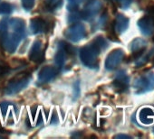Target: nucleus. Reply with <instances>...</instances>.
<instances>
[{
	"mask_svg": "<svg viewBox=\"0 0 154 139\" xmlns=\"http://www.w3.org/2000/svg\"><path fill=\"white\" fill-rule=\"evenodd\" d=\"M25 21L21 18H4L0 22V39L2 46L9 53L15 52L25 36Z\"/></svg>",
	"mask_w": 154,
	"mask_h": 139,
	"instance_id": "obj_1",
	"label": "nucleus"
},
{
	"mask_svg": "<svg viewBox=\"0 0 154 139\" xmlns=\"http://www.w3.org/2000/svg\"><path fill=\"white\" fill-rule=\"evenodd\" d=\"M101 48L93 41L91 43L84 46L80 51V58L83 63L89 68H95L98 66V56Z\"/></svg>",
	"mask_w": 154,
	"mask_h": 139,
	"instance_id": "obj_2",
	"label": "nucleus"
},
{
	"mask_svg": "<svg viewBox=\"0 0 154 139\" xmlns=\"http://www.w3.org/2000/svg\"><path fill=\"white\" fill-rule=\"evenodd\" d=\"M30 79L31 75L29 72H21L17 74L12 80H10L8 86L6 89V93L8 95L18 93L28 85Z\"/></svg>",
	"mask_w": 154,
	"mask_h": 139,
	"instance_id": "obj_3",
	"label": "nucleus"
},
{
	"mask_svg": "<svg viewBox=\"0 0 154 139\" xmlns=\"http://www.w3.org/2000/svg\"><path fill=\"white\" fill-rule=\"evenodd\" d=\"M135 93L140 95L154 90V73L148 72L137 78L133 83Z\"/></svg>",
	"mask_w": 154,
	"mask_h": 139,
	"instance_id": "obj_4",
	"label": "nucleus"
},
{
	"mask_svg": "<svg viewBox=\"0 0 154 139\" xmlns=\"http://www.w3.org/2000/svg\"><path fill=\"white\" fill-rule=\"evenodd\" d=\"M63 35L72 42H78L85 37L86 29L84 25L74 23L72 25L65 29V31L63 32Z\"/></svg>",
	"mask_w": 154,
	"mask_h": 139,
	"instance_id": "obj_5",
	"label": "nucleus"
},
{
	"mask_svg": "<svg viewBox=\"0 0 154 139\" xmlns=\"http://www.w3.org/2000/svg\"><path fill=\"white\" fill-rule=\"evenodd\" d=\"M124 56L125 53L122 49L117 48L112 50L106 57L105 63H104L105 69L108 70V71H112V70L116 69L122 61Z\"/></svg>",
	"mask_w": 154,
	"mask_h": 139,
	"instance_id": "obj_6",
	"label": "nucleus"
},
{
	"mask_svg": "<svg viewBox=\"0 0 154 139\" xmlns=\"http://www.w3.org/2000/svg\"><path fill=\"white\" fill-rule=\"evenodd\" d=\"M129 83H130V78L127 72L124 70H121L115 75V78L112 82V86L117 92L122 93L128 90Z\"/></svg>",
	"mask_w": 154,
	"mask_h": 139,
	"instance_id": "obj_7",
	"label": "nucleus"
},
{
	"mask_svg": "<svg viewBox=\"0 0 154 139\" xmlns=\"http://www.w3.org/2000/svg\"><path fill=\"white\" fill-rule=\"evenodd\" d=\"M101 9H102V3L99 0L90 1L81 13L82 18H85V20H90L94 18L100 12Z\"/></svg>",
	"mask_w": 154,
	"mask_h": 139,
	"instance_id": "obj_8",
	"label": "nucleus"
},
{
	"mask_svg": "<svg viewBox=\"0 0 154 139\" xmlns=\"http://www.w3.org/2000/svg\"><path fill=\"white\" fill-rule=\"evenodd\" d=\"M147 47V42L142 38H135L130 43V50L132 52L133 60L138 59L145 51Z\"/></svg>",
	"mask_w": 154,
	"mask_h": 139,
	"instance_id": "obj_9",
	"label": "nucleus"
},
{
	"mask_svg": "<svg viewBox=\"0 0 154 139\" xmlns=\"http://www.w3.org/2000/svg\"><path fill=\"white\" fill-rule=\"evenodd\" d=\"M44 52H43V43L40 40H36L33 46L31 47L29 52V59L35 62H42L44 60Z\"/></svg>",
	"mask_w": 154,
	"mask_h": 139,
	"instance_id": "obj_10",
	"label": "nucleus"
},
{
	"mask_svg": "<svg viewBox=\"0 0 154 139\" xmlns=\"http://www.w3.org/2000/svg\"><path fill=\"white\" fill-rule=\"evenodd\" d=\"M57 72H58V71L55 68H54L52 66H45L41 70L40 72H39L38 81L41 83L49 82L53 79H54V77L57 75Z\"/></svg>",
	"mask_w": 154,
	"mask_h": 139,
	"instance_id": "obj_11",
	"label": "nucleus"
},
{
	"mask_svg": "<svg viewBox=\"0 0 154 139\" xmlns=\"http://www.w3.org/2000/svg\"><path fill=\"white\" fill-rule=\"evenodd\" d=\"M30 29L33 34H40L48 32V30L50 29V25L44 19L40 17H35L33 18L30 22Z\"/></svg>",
	"mask_w": 154,
	"mask_h": 139,
	"instance_id": "obj_12",
	"label": "nucleus"
},
{
	"mask_svg": "<svg viewBox=\"0 0 154 139\" xmlns=\"http://www.w3.org/2000/svg\"><path fill=\"white\" fill-rule=\"evenodd\" d=\"M129 23H130V19L128 17H126L122 14H118L116 16V19L112 25L115 33L116 34L124 33L129 27Z\"/></svg>",
	"mask_w": 154,
	"mask_h": 139,
	"instance_id": "obj_13",
	"label": "nucleus"
},
{
	"mask_svg": "<svg viewBox=\"0 0 154 139\" xmlns=\"http://www.w3.org/2000/svg\"><path fill=\"white\" fill-rule=\"evenodd\" d=\"M139 120L144 125H150L154 121V110L149 107H144L138 113Z\"/></svg>",
	"mask_w": 154,
	"mask_h": 139,
	"instance_id": "obj_14",
	"label": "nucleus"
},
{
	"mask_svg": "<svg viewBox=\"0 0 154 139\" xmlns=\"http://www.w3.org/2000/svg\"><path fill=\"white\" fill-rule=\"evenodd\" d=\"M149 61L154 63V47L148 53H144L143 52L138 59H136L135 66L137 68H140V67L144 66L145 64H147Z\"/></svg>",
	"mask_w": 154,
	"mask_h": 139,
	"instance_id": "obj_15",
	"label": "nucleus"
},
{
	"mask_svg": "<svg viewBox=\"0 0 154 139\" xmlns=\"http://www.w3.org/2000/svg\"><path fill=\"white\" fill-rule=\"evenodd\" d=\"M54 60H55V63L58 66V68H62L65 61V52H63V50L62 48H60L58 50V52H56Z\"/></svg>",
	"mask_w": 154,
	"mask_h": 139,
	"instance_id": "obj_16",
	"label": "nucleus"
},
{
	"mask_svg": "<svg viewBox=\"0 0 154 139\" xmlns=\"http://www.w3.org/2000/svg\"><path fill=\"white\" fill-rule=\"evenodd\" d=\"M63 5V0H46V7L50 10L59 8Z\"/></svg>",
	"mask_w": 154,
	"mask_h": 139,
	"instance_id": "obj_17",
	"label": "nucleus"
},
{
	"mask_svg": "<svg viewBox=\"0 0 154 139\" xmlns=\"http://www.w3.org/2000/svg\"><path fill=\"white\" fill-rule=\"evenodd\" d=\"M13 10V6L9 3L3 2L0 4V14L2 15H8L10 14Z\"/></svg>",
	"mask_w": 154,
	"mask_h": 139,
	"instance_id": "obj_18",
	"label": "nucleus"
},
{
	"mask_svg": "<svg viewBox=\"0 0 154 139\" xmlns=\"http://www.w3.org/2000/svg\"><path fill=\"white\" fill-rule=\"evenodd\" d=\"M60 44H61L60 48H62L66 54H70V55L74 54V48L71 44H69L65 42H60Z\"/></svg>",
	"mask_w": 154,
	"mask_h": 139,
	"instance_id": "obj_19",
	"label": "nucleus"
},
{
	"mask_svg": "<svg viewBox=\"0 0 154 139\" xmlns=\"http://www.w3.org/2000/svg\"><path fill=\"white\" fill-rule=\"evenodd\" d=\"M94 42L101 48V50H104V49H106L107 46H108V43H107L106 40H105L103 36H97V37L94 40Z\"/></svg>",
	"mask_w": 154,
	"mask_h": 139,
	"instance_id": "obj_20",
	"label": "nucleus"
},
{
	"mask_svg": "<svg viewBox=\"0 0 154 139\" xmlns=\"http://www.w3.org/2000/svg\"><path fill=\"white\" fill-rule=\"evenodd\" d=\"M69 5H68V9L70 11H75L76 8L78 7L80 4H82L85 0H68Z\"/></svg>",
	"mask_w": 154,
	"mask_h": 139,
	"instance_id": "obj_21",
	"label": "nucleus"
},
{
	"mask_svg": "<svg viewBox=\"0 0 154 139\" xmlns=\"http://www.w3.org/2000/svg\"><path fill=\"white\" fill-rule=\"evenodd\" d=\"M35 0H21L22 7L26 10H31L35 6Z\"/></svg>",
	"mask_w": 154,
	"mask_h": 139,
	"instance_id": "obj_22",
	"label": "nucleus"
},
{
	"mask_svg": "<svg viewBox=\"0 0 154 139\" xmlns=\"http://www.w3.org/2000/svg\"><path fill=\"white\" fill-rule=\"evenodd\" d=\"M115 1L120 5L122 8H128L131 4L132 3V0H115Z\"/></svg>",
	"mask_w": 154,
	"mask_h": 139,
	"instance_id": "obj_23",
	"label": "nucleus"
},
{
	"mask_svg": "<svg viewBox=\"0 0 154 139\" xmlns=\"http://www.w3.org/2000/svg\"><path fill=\"white\" fill-rule=\"evenodd\" d=\"M9 72V67L5 63H0V78L6 75Z\"/></svg>",
	"mask_w": 154,
	"mask_h": 139,
	"instance_id": "obj_24",
	"label": "nucleus"
},
{
	"mask_svg": "<svg viewBox=\"0 0 154 139\" xmlns=\"http://www.w3.org/2000/svg\"><path fill=\"white\" fill-rule=\"evenodd\" d=\"M73 88H74V91H75V98L74 99H76L77 98L79 97V94H80V82L79 81H76L73 85Z\"/></svg>",
	"mask_w": 154,
	"mask_h": 139,
	"instance_id": "obj_25",
	"label": "nucleus"
},
{
	"mask_svg": "<svg viewBox=\"0 0 154 139\" xmlns=\"http://www.w3.org/2000/svg\"><path fill=\"white\" fill-rule=\"evenodd\" d=\"M8 106H9V104H8V102H2L1 104H0V107H1V110H2L4 116H5L6 113H7V110H8Z\"/></svg>",
	"mask_w": 154,
	"mask_h": 139,
	"instance_id": "obj_26",
	"label": "nucleus"
},
{
	"mask_svg": "<svg viewBox=\"0 0 154 139\" xmlns=\"http://www.w3.org/2000/svg\"><path fill=\"white\" fill-rule=\"evenodd\" d=\"M58 122H59V118H58L56 111L54 110L53 112V116H52V118H51V124H57Z\"/></svg>",
	"mask_w": 154,
	"mask_h": 139,
	"instance_id": "obj_27",
	"label": "nucleus"
},
{
	"mask_svg": "<svg viewBox=\"0 0 154 139\" xmlns=\"http://www.w3.org/2000/svg\"><path fill=\"white\" fill-rule=\"evenodd\" d=\"M114 138H131V137L128 135H117L114 136Z\"/></svg>",
	"mask_w": 154,
	"mask_h": 139,
	"instance_id": "obj_28",
	"label": "nucleus"
},
{
	"mask_svg": "<svg viewBox=\"0 0 154 139\" xmlns=\"http://www.w3.org/2000/svg\"><path fill=\"white\" fill-rule=\"evenodd\" d=\"M108 1H109V2H112V4H114V3L116 2V1H115V0H108Z\"/></svg>",
	"mask_w": 154,
	"mask_h": 139,
	"instance_id": "obj_29",
	"label": "nucleus"
},
{
	"mask_svg": "<svg viewBox=\"0 0 154 139\" xmlns=\"http://www.w3.org/2000/svg\"><path fill=\"white\" fill-rule=\"evenodd\" d=\"M153 133H154V127H153Z\"/></svg>",
	"mask_w": 154,
	"mask_h": 139,
	"instance_id": "obj_30",
	"label": "nucleus"
}]
</instances>
